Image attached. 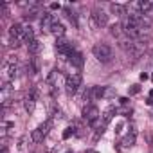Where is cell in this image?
I'll use <instances>...</instances> for the list:
<instances>
[{"label":"cell","instance_id":"obj_21","mask_svg":"<svg viewBox=\"0 0 153 153\" xmlns=\"http://www.w3.org/2000/svg\"><path fill=\"white\" fill-rule=\"evenodd\" d=\"M76 133V128L74 126H68V128H65V131H63V139L67 140V139H70V135H74Z\"/></svg>","mask_w":153,"mask_h":153},{"label":"cell","instance_id":"obj_25","mask_svg":"<svg viewBox=\"0 0 153 153\" xmlns=\"http://www.w3.org/2000/svg\"><path fill=\"white\" fill-rule=\"evenodd\" d=\"M146 105H149V106H151V105H153V99H151V97H148V99H146Z\"/></svg>","mask_w":153,"mask_h":153},{"label":"cell","instance_id":"obj_23","mask_svg":"<svg viewBox=\"0 0 153 153\" xmlns=\"http://www.w3.org/2000/svg\"><path fill=\"white\" fill-rule=\"evenodd\" d=\"M117 92H115V88H112V87H106V92H105V97H114Z\"/></svg>","mask_w":153,"mask_h":153},{"label":"cell","instance_id":"obj_9","mask_svg":"<svg viewBox=\"0 0 153 153\" xmlns=\"http://www.w3.org/2000/svg\"><path fill=\"white\" fill-rule=\"evenodd\" d=\"M135 6H137L139 13H142V15H146V13H149V11L153 9V2H148V0H140V2H135Z\"/></svg>","mask_w":153,"mask_h":153},{"label":"cell","instance_id":"obj_14","mask_svg":"<svg viewBox=\"0 0 153 153\" xmlns=\"http://www.w3.org/2000/svg\"><path fill=\"white\" fill-rule=\"evenodd\" d=\"M27 70H29V74H38L40 72V59L38 58H33L29 61V65H27Z\"/></svg>","mask_w":153,"mask_h":153},{"label":"cell","instance_id":"obj_2","mask_svg":"<svg viewBox=\"0 0 153 153\" xmlns=\"http://www.w3.org/2000/svg\"><path fill=\"white\" fill-rule=\"evenodd\" d=\"M81 81H83V76L79 72H72L70 76H67L65 79V88H67V94L68 96H74L78 92V88L81 87Z\"/></svg>","mask_w":153,"mask_h":153},{"label":"cell","instance_id":"obj_16","mask_svg":"<svg viewBox=\"0 0 153 153\" xmlns=\"http://www.w3.org/2000/svg\"><path fill=\"white\" fill-rule=\"evenodd\" d=\"M121 144H123V148H131V146L135 144V133H128V135H124L123 140H121Z\"/></svg>","mask_w":153,"mask_h":153},{"label":"cell","instance_id":"obj_7","mask_svg":"<svg viewBox=\"0 0 153 153\" xmlns=\"http://www.w3.org/2000/svg\"><path fill=\"white\" fill-rule=\"evenodd\" d=\"M68 61H70L74 67L81 68V67H83V63H85V58H83V54H81V52H78V51H76V52H72V54L68 56Z\"/></svg>","mask_w":153,"mask_h":153},{"label":"cell","instance_id":"obj_1","mask_svg":"<svg viewBox=\"0 0 153 153\" xmlns=\"http://www.w3.org/2000/svg\"><path fill=\"white\" fill-rule=\"evenodd\" d=\"M92 52H94V56H96L99 61H103V63H108V61L114 58V51H112V47L106 45V43H96V45L92 47Z\"/></svg>","mask_w":153,"mask_h":153},{"label":"cell","instance_id":"obj_28","mask_svg":"<svg viewBox=\"0 0 153 153\" xmlns=\"http://www.w3.org/2000/svg\"><path fill=\"white\" fill-rule=\"evenodd\" d=\"M151 79H153V76H151Z\"/></svg>","mask_w":153,"mask_h":153},{"label":"cell","instance_id":"obj_8","mask_svg":"<svg viewBox=\"0 0 153 153\" xmlns=\"http://www.w3.org/2000/svg\"><path fill=\"white\" fill-rule=\"evenodd\" d=\"M54 16L52 15H49V13H45L43 15V18H42V31H51L52 29V25H54Z\"/></svg>","mask_w":153,"mask_h":153},{"label":"cell","instance_id":"obj_26","mask_svg":"<svg viewBox=\"0 0 153 153\" xmlns=\"http://www.w3.org/2000/svg\"><path fill=\"white\" fill-rule=\"evenodd\" d=\"M0 153H9V151H7V148H6V144L2 146V151H0Z\"/></svg>","mask_w":153,"mask_h":153},{"label":"cell","instance_id":"obj_17","mask_svg":"<svg viewBox=\"0 0 153 153\" xmlns=\"http://www.w3.org/2000/svg\"><path fill=\"white\" fill-rule=\"evenodd\" d=\"M105 92H106V87H92V99L105 97Z\"/></svg>","mask_w":153,"mask_h":153},{"label":"cell","instance_id":"obj_18","mask_svg":"<svg viewBox=\"0 0 153 153\" xmlns=\"http://www.w3.org/2000/svg\"><path fill=\"white\" fill-rule=\"evenodd\" d=\"M121 33H124V31H123V25H121V24H114V25L110 27V34H112V36L119 38V36H121Z\"/></svg>","mask_w":153,"mask_h":153},{"label":"cell","instance_id":"obj_5","mask_svg":"<svg viewBox=\"0 0 153 153\" xmlns=\"http://www.w3.org/2000/svg\"><path fill=\"white\" fill-rule=\"evenodd\" d=\"M83 119L92 124L94 121L99 119V108H97L96 105H87V106L83 108Z\"/></svg>","mask_w":153,"mask_h":153},{"label":"cell","instance_id":"obj_6","mask_svg":"<svg viewBox=\"0 0 153 153\" xmlns=\"http://www.w3.org/2000/svg\"><path fill=\"white\" fill-rule=\"evenodd\" d=\"M24 34H25V27L22 24H13L11 29H9V38L11 40H24Z\"/></svg>","mask_w":153,"mask_h":153},{"label":"cell","instance_id":"obj_10","mask_svg":"<svg viewBox=\"0 0 153 153\" xmlns=\"http://www.w3.org/2000/svg\"><path fill=\"white\" fill-rule=\"evenodd\" d=\"M24 108H25L29 114H33V112H34V108H36V97H33L31 94H29V96H25V99H24Z\"/></svg>","mask_w":153,"mask_h":153},{"label":"cell","instance_id":"obj_27","mask_svg":"<svg viewBox=\"0 0 153 153\" xmlns=\"http://www.w3.org/2000/svg\"><path fill=\"white\" fill-rule=\"evenodd\" d=\"M149 97H151V99H153V90H149Z\"/></svg>","mask_w":153,"mask_h":153},{"label":"cell","instance_id":"obj_19","mask_svg":"<svg viewBox=\"0 0 153 153\" xmlns=\"http://www.w3.org/2000/svg\"><path fill=\"white\" fill-rule=\"evenodd\" d=\"M43 137H45V135H43V131H42L40 128H36V130L31 133V139H33V142H42V140H43Z\"/></svg>","mask_w":153,"mask_h":153},{"label":"cell","instance_id":"obj_11","mask_svg":"<svg viewBox=\"0 0 153 153\" xmlns=\"http://www.w3.org/2000/svg\"><path fill=\"white\" fill-rule=\"evenodd\" d=\"M126 6H123V4H110V11L114 13V15H117V16H124L126 15Z\"/></svg>","mask_w":153,"mask_h":153},{"label":"cell","instance_id":"obj_15","mask_svg":"<svg viewBox=\"0 0 153 153\" xmlns=\"http://www.w3.org/2000/svg\"><path fill=\"white\" fill-rule=\"evenodd\" d=\"M115 114H117V110H115V106H110V108H108V110H106V112L103 114V124L106 126V124H108V123L112 121V117H114Z\"/></svg>","mask_w":153,"mask_h":153},{"label":"cell","instance_id":"obj_3","mask_svg":"<svg viewBox=\"0 0 153 153\" xmlns=\"http://www.w3.org/2000/svg\"><path fill=\"white\" fill-rule=\"evenodd\" d=\"M56 51H58V54H59L61 58H68L72 52H76L74 43L68 42V40H65V38H58V40H56Z\"/></svg>","mask_w":153,"mask_h":153},{"label":"cell","instance_id":"obj_12","mask_svg":"<svg viewBox=\"0 0 153 153\" xmlns=\"http://www.w3.org/2000/svg\"><path fill=\"white\" fill-rule=\"evenodd\" d=\"M51 33H52L56 38H63V36H65V27H63V24H59V22H54V25H52Z\"/></svg>","mask_w":153,"mask_h":153},{"label":"cell","instance_id":"obj_22","mask_svg":"<svg viewBox=\"0 0 153 153\" xmlns=\"http://www.w3.org/2000/svg\"><path fill=\"white\" fill-rule=\"evenodd\" d=\"M128 92H130V96H135V94H139V92H140V85H131V87L128 88Z\"/></svg>","mask_w":153,"mask_h":153},{"label":"cell","instance_id":"obj_24","mask_svg":"<svg viewBox=\"0 0 153 153\" xmlns=\"http://www.w3.org/2000/svg\"><path fill=\"white\" fill-rule=\"evenodd\" d=\"M49 7H51V9H59V7H61V6H59V4H56V2H52V4H51V6H49Z\"/></svg>","mask_w":153,"mask_h":153},{"label":"cell","instance_id":"obj_20","mask_svg":"<svg viewBox=\"0 0 153 153\" xmlns=\"http://www.w3.org/2000/svg\"><path fill=\"white\" fill-rule=\"evenodd\" d=\"M51 126H52V119L45 121V123H43V124H40L38 128H40V130L43 131V135H47V133H49V128H51Z\"/></svg>","mask_w":153,"mask_h":153},{"label":"cell","instance_id":"obj_13","mask_svg":"<svg viewBox=\"0 0 153 153\" xmlns=\"http://www.w3.org/2000/svg\"><path fill=\"white\" fill-rule=\"evenodd\" d=\"M42 47H43V45H42V42H38V40H33V42L27 45V49H29L31 54H40V52H42Z\"/></svg>","mask_w":153,"mask_h":153},{"label":"cell","instance_id":"obj_4","mask_svg":"<svg viewBox=\"0 0 153 153\" xmlns=\"http://www.w3.org/2000/svg\"><path fill=\"white\" fill-rule=\"evenodd\" d=\"M90 24H92L94 29H97V27H105V25L108 24V15H106L103 9H94L92 15H90Z\"/></svg>","mask_w":153,"mask_h":153}]
</instances>
